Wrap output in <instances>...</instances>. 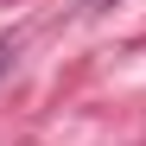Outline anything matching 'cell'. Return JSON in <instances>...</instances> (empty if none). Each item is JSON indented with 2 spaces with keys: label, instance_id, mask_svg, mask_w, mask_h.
Listing matches in <instances>:
<instances>
[{
  "label": "cell",
  "instance_id": "cell-1",
  "mask_svg": "<svg viewBox=\"0 0 146 146\" xmlns=\"http://www.w3.org/2000/svg\"><path fill=\"white\" fill-rule=\"evenodd\" d=\"M7 64H13V38H0V76H7Z\"/></svg>",
  "mask_w": 146,
  "mask_h": 146
}]
</instances>
